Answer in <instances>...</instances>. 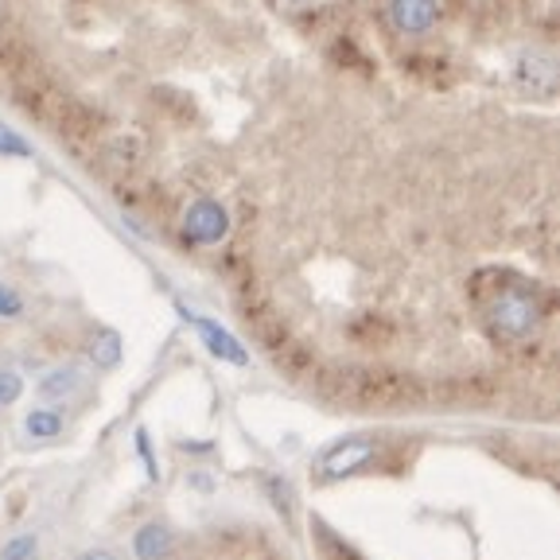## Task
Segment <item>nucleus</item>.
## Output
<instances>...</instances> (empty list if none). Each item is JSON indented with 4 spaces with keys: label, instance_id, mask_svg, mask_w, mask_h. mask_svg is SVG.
<instances>
[{
    "label": "nucleus",
    "instance_id": "1",
    "mask_svg": "<svg viewBox=\"0 0 560 560\" xmlns=\"http://www.w3.org/2000/svg\"><path fill=\"white\" fill-rule=\"evenodd\" d=\"M482 280H490V289L475 284V300L482 307V319L502 342H525L534 339L545 324V304L541 292L529 280L514 277L506 269H482Z\"/></svg>",
    "mask_w": 560,
    "mask_h": 560
},
{
    "label": "nucleus",
    "instance_id": "2",
    "mask_svg": "<svg viewBox=\"0 0 560 560\" xmlns=\"http://www.w3.org/2000/svg\"><path fill=\"white\" fill-rule=\"evenodd\" d=\"M179 234L187 245H219L230 237V210L214 195H195L187 202L184 219H179Z\"/></svg>",
    "mask_w": 560,
    "mask_h": 560
},
{
    "label": "nucleus",
    "instance_id": "3",
    "mask_svg": "<svg viewBox=\"0 0 560 560\" xmlns=\"http://www.w3.org/2000/svg\"><path fill=\"white\" fill-rule=\"evenodd\" d=\"M510 79H514V86L522 90L525 97H534V102H552V97H557L560 70H557V59H552L545 47H525V51L514 55Z\"/></svg>",
    "mask_w": 560,
    "mask_h": 560
},
{
    "label": "nucleus",
    "instance_id": "4",
    "mask_svg": "<svg viewBox=\"0 0 560 560\" xmlns=\"http://www.w3.org/2000/svg\"><path fill=\"white\" fill-rule=\"evenodd\" d=\"M385 20L405 39H420V35H429L444 20V0H389L385 4Z\"/></svg>",
    "mask_w": 560,
    "mask_h": 560
},
{
    "label": "nucleus",
    "instance_id": "5",
    "mask_svg": "<svg viewBox=\"0 0 560 560\" xmlns=\"http://www.w3.org/2000/svg\"><path fill=\"white\" fill-rule=\"evenodd\" d=\"M175 312H179L184 324H191L195 331H199V339L207 342V350L219 362H230V366H249V350H245L222 324H214V319H207V315L191 312V307H184V304H175Z\"/></svg>",
    "mask_w": 560,
    "mask_h": 560
},
{
    "label": "nucleus",
    "instance_id": "6",
    "mask_svg": "<svg viewBox=\"0 0 560 560\" xmlns=\"http://www.w3.org/2000/svg\"><path fill=\"white\" fill-rule=\"evenodd\" d=\"M370 459H374V440H342V444H335L331 452L324 455V475L327 479H339V475H350L359 471V467H366Z\"/></svg>",
    "mask_w": 560,
    "mask_h": 560
},
{
    "label": "nucleus",
    "instance_id": "7",
    "mask_svg": "<svg viewBox=\"0 0 560 560\" xmlns=\"http://www.w3.org/2000/svg\"><path fill=\"white\" fill-rule=\"evenodd\" d=\"M132 549H137V560H164L172 552V529H164L156 522L144 525V529H137Z\"/></svg>",
    "mask_w": 560,
    "mask_h": 560
},
{
    "label": "nucleus",
    "instance_id": "8",
    "mask_svg": "<svg viewBox=\"0 0 560 560\" xmlns=\"http://www.w3.org/2000/svg\"><path fill=\"white\" fill-rule=\"evenodd\" d=\"M90 362L97 370H114L121 362V335L114 327H102V331L90 339Z\"/></svg>",
    "mask_w": 560,
    "mask_h": 560
},
{
    "label": "nucleus",
    "instance_id": "9",
    "mask_svg": "<svg viewBox=\"0 0 560 560\" xmlns=\"http://www.w3.org/2000/svg\"><path fill=\"white\" fill-rule=\"evenodd\" d=\"M82 385V374L74 366H59V370H51V374L39 382V394L44 397H51V401H59V397H70L74 389Z\"/></svg>",
    "mask_w": 560,
    "mask_h": 560
},
{
    "label": "nucleus",
    "instance_id": "10",
    "mask_svg": "<svg viewBox=\"0 0 560 560\" xmlns=\"http://www.w3.org/2000/svg\"><path fill=\"white\" fill-rule=\"evenodd\" d=\"M24 432L35 440H55L62 432V412L59 409H32L24 417Z\"/></svg>",
    "mask_w": 560,
    "mask_h": 560
},
{
    "label": "nucleus",
    "instance_id": "11",
    "mask_svg": "<svg viewBox=\"0 0 560 560\" xmlns=\"http://www.w3.org/2000/svg\"><path fill=\"white\" fill-rule=\"evenodd\" d=\"M0 156H12V160H32L35 156V149L27 144L20 132H12L9 125L0 121Z\"/></svg>",
    "mask_w": 560,
    "mask_h": 560
},
{
    "label": "nucleus",
    "instance_id": "12",
    "mask_svg": "<svg viewBox=\"0 0 560 560\" xmlns=\"http://www.w3.org/2000/svg\"><path fill=\"white\" fill-rule=\"evenodd\" d=\"M20 315H24V300L12 284L0 280V319H20Z\"/></svg>",
    "mask_w": 560,
    "mask_h": 560
},
{
    "label": "nucleus",
    "instance_id": "13",
    "mask_svg": "<svg viewBox=\"0 0 560 560\" xmlns=\"http://www.w3.org/2000/svg\"><path fill=\"white\" fill-rule=\"evenodd\" d=\"M20 394H24V382H20V374H12V370H0V405H16Z\"/></svg>",
    "mask_w": 560,
    "mask_h": 560
},
{
    "label": "nucleus",
    "instance_id": "14",
    "mask_svg": "<svg viewBox=\"0 0 560 560\" xmlns=\"http://www.w3.org/2000/svg\"><path fill=\"white\" fill-rule=\"evenodd\" d=\"M32 552H35V537L24 534V537H12V541L4 545L0 560H32Z\"/></svg>",
    "mask_w": 560,
    "mask_h": 560
},
{
    "label": "nucleus",
    "instance_id": "15",
    "mask_svg": "<svg viewBox=\"0 0 560 560\" xmlns=\"http://www.w3.org/2000/svg\"><path fill=\"white\" fill-rule=\"evenodd\" d=\"M137 452H140V459H144V471H149V479H160L156 455H152V444H149V432H144V429H137Z\"/></svg>",
    "mask_w": 560,
    "mask_h": 560
},
{
    "label": "nucleus",
    "instance_id": "16",
    "mask_svg": "<svg viewBox=\"0 0 560 560\" xmlns=\"http://www.w3.org/2000/svg\"><path fill=\"white\" fill-rule=\"evenodd\" d=\"M82 560H114V552H86Z\"/></svg>",
    "mask_w": 560,
    "mask_h": 560
}]
</instances>
